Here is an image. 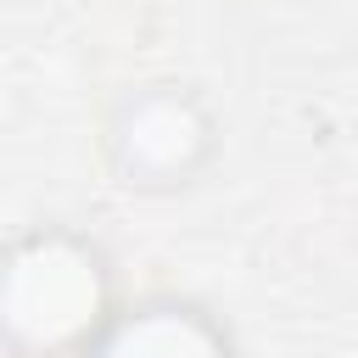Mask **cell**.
Instances as JSON below:
<instances>
[{
  "mask_svg": "<svg viewBox=\"0 0 358 358\" xmlns=\"http://www.w3.org/2000/svg\"><path fill=\"white\" fill-rule=\"evenodd\" d=\"M117 252L73 218L0 235V358H84L123 308Z\"/></svg>",
  "mask_w": 358,
  "mask_h": 358,
  "instance_id": "cell-1",
  "label": "cell"
},
{
  "mask_svg": "<svg viewBox=\"0 0 358 358\" xmlns=\"http://www.w3.org/2000/svg\"><path fill=\"white\" fill-rule=\"evenodd\" d=\"M224 157V112L190 78L151 73L123 84L101 112V162L117 190L168 201L196 190Z\"/></svg>",
  "mask_w": 358,
  "mask_h": 358,
  "instance_id": "cell-2",
  "label": "cell"
},
{
  "mask_svg": "<svg viewBox=\"0 0 358 358\" xmlns=\"http://www.w3.org/2000/svg\"><path fill=\"white\" fill-rule=\"evenodd\" d=\"M84 358H246L235 324L190 291H129Z\"/></svg>",
  "mask_w": 358,
  "mask_h": 358,
  "instance_id": "cell-3",
  "label": "cell"
}]
</instances>
